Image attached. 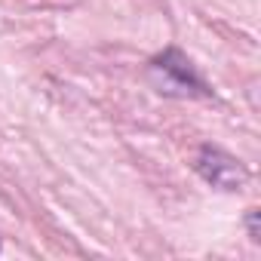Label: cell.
<instances>
[{
    "label": "cell",
    "instance_id": "obj_1",
    "mask_svg": "<svg viewBox=\"0 0 261 261\" xmlns=\"http://www.w3.org/2000/svg\"><path fill=\"white\" fill-rule=\"evenodd\" d=\"M148 80L160 95H172V98H206L212 92L209 83L194 68V62L175 46L163 49L148 62Z\"/></svg>",
    "mask_w": 261,
    "mask_h": 261
},
{
    "label": "cell",
    "instance_id": "obj_2",
    "mask_svg": "<svg viewBox=\"0 0 261 261\" xmlns=\"http://www.w3.org/2000/svg\"><path fill=\"white\" fill-rule=\"evenodd\" d=\"M197 172L203 175V181H209L212 188L218 191H240L243 181H246V169L237 157H230L227 151L221 148H212V145H203L197 151V160H194Z\"/></svg>",
    "mask_w": 261,
    "mask_h": 261
}]
</instances>
